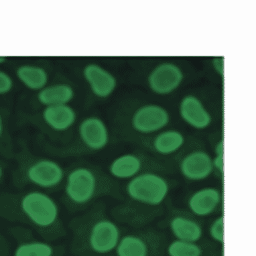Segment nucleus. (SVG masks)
Segmentation results:
<instances>
[{
  "label": "nucleus",
  "instance_id": "obj_1",
  "mask_svg": "<svg viewBox=\"0 0 256 256\" xmlns=\"http://www.w3.org/2000/svg\"><path fill=\"white\" fill-rule=\"evenodd\" d=\"M166 179L152 172L138 174L126 186V192L132 200L145 206H155L164 202L169 194Z\"/></svg>",
  "mask_w": 256,
  "mask_h": 256
},
{
  "label": "nucleus",
  "instance_id": "obj_2",
  "mask_svg": "<svg viewBox=\"0 0 256 256\" xmlns=\"http://www.w3.org/2000/svg\"><path fill=\"white\" fill-rule=\"evenodd\" d=\"M20 208L28 220L38 228H50L58 220V204L52 196L42 191L26 194L21 198Z\"/></svg>",
  "mask_w": 256,
  "mask_h": 256
},
{
  "label": "nucleus",
  "instance_id": "obj_3",
  "mask_svg": "<svg viewBox=\"0 0 256 256\" xmlns=\"http://www.w3.org/2000/svg\"><path fill=\"white\" fill-rule=\"evenodd\" d=\"M97 186V178L90 169L84 166L76 167L66 176L64 192L74 204H84L94 198Z\"/></svg>",
  "mask_w": 256,
  "mask_h": 256
},
{
  "label": "nucleus",
  "instance_id": "obj_4",
  "mask_svg": "<svg viewBox=\"0 0 256 256\" xmlns=\"http://www.w3.org/2000/svg\"><path fill=\"white\" fill-rule=\"evenodd\" d=\"M183 80L184 74L178 66L172 62H163L152 70L148 84L154 92L165 96L177 90Z\"/></svg>",
  "mask_w": 256,
  "mask_h": 256
},
{
  "label": "nucleus",
  "instance_id": "obj_5",
  "mask_svg": "<svg viewBox=\"0 0 256 256\" xmlns=\"http://www.w3.org/2000/svg\"><path fill=\"white\" fill-rule=\"evenodd\" d=\"M170 116L162 106L149 104L142 106L132 118L133 129L143 134H149L162 130L168 125Z\"/></svg>",
  "mask_w": 256,
  "mask_h": 256
},
{
  "label": "nucleus",
  "instance_id": "obj_6",
  "mask_svg": "<svg viewBox=\"0 0 256 256\" xmlns=\"http://www.w3.org/2000/svg\"><path fill=\"white\" fill-rule=\"evenodd\" d=\"M120 231L111 220H98L90 228L88 244L92 251L98 254H107L116 250L120 240Z\"/></svg>",
  "mask_w": 256,
  "mask_h": 256
},
{
  "label": "nucleus",
  "instance_id": "obj_7",
  "mask_svg": "<svg viewBox=\"0 0 256 256\" xmlns=\"http://www.w3.org/2000/svg\"><path fill=\"white\" fill-rule=\"evenodd\" d=\"M29 182L42 188H54L62 182L64 170L56 161L41 159L32 164L26 171Z\"/></svg>",
  "mask_w": 256,
  "mask_h": 256
},
{
  "label": "nucleus",
  "instance_id": "obj_8",
  "mask_svg": "<svg viewBox=\"0 0 256 256\" xmlns=\"http://www.w3.org/2000/svg\"><path fill=\"white\" fill-rule=\"evenodd\" d=\"M82 76L92 94L100 99L110 97L117 88L116 76L97 63L86 64L82 68Z\"/></svg>",
  "mask_w": 256,
  "mask_h": 256
},
{
  "label": "nucleus",
  "instance_id": "obj_9",
  "mask_svg": "<svg viewBox=\"0 0 256 256\" xmlns=\"http://www.w3.org/2000/svg\"><path fill=\"white\" fill-rule=\"evenodd\" d=\"M82 144L92 151H100L109 144L110 133L104 120L96 116L84 118L78 128Z\"/></svg>",
  "mask_w": 256,
  "mask_h": 256
},
{
  "label": "nucleus",
  "instance_id": "obj_10",
  "mask_svg": "<svg viewBox=\"0 0 256 256\" xmlns=\"http://www.w3.org/2000/svg\"><path fill=\"white\" fill-rule=\"evenodd\" d=\"M214 170L212 156L202 150L188 154L180 163V171L182 176L192 182L206 180Z\"/></svg>",
  "mask_w": 256,
  "mask_h": 256
},
{
  "label": "nucleus",
  "instance_id": "obj_11",
  "mask_svg": "<svg viewBox=\"0 0 256 256\" xmlns=\"http://www.w3.org/2000/svg\"><path fill=\"white\" fill-rule=\"evenodd\" d=\"M179 112L181 118L190 127L202 130L206 129L212 122L210 112L196 96L188 94L180 102Z\"/></svg>",
  "mask_w": 256,
  "mask_h": 256
},
{
  "label": "nucleus",
  "instance_id": "obj_12",
  "mask_svg": "<svg viewBox=\"0 0 256 256\" xmlns=\"http://www.w3.org/2000/svg\"><path fill=\"white\" fill-rule=\"evenodd\" d=\"M220 198V191L214 187L200 188L189 198V210L194 216L200 218L210 216L218 208Z\"/></svg>",
  "mask_w": 256,
  "mask_h": 256
},
{
  "label": "nucleus",
  "instance_id": "obj_13",
  "mask_svg": "<svg viewBox=\"0 0 256 256\" xmlns=\"http://www.w3.org/2000/svg\"><path fill=\"white\" fill-rule=\"evenodd\" d=\"M42 119L52 130L62 132L70 130L76 123V110L68 105L47 106L42 112Z\"/></svg>",
  "mask_w": 256,
  "mask_h": 256
},
{
  "label": "nucleus",
  "instance_id": "obj_14",
  "mask_svg": "<svg viewBox=\"0 0 256 256\" xmlns=\"http://www.w3.org/2000/svg\"><path fill=\"white\" fill-rule=\"evenodd\" d=\"M76 92L70 84H58L47 86L38 92L37 100L47 106L68 105L74 99Z\"/></svg>",
  "mask_w": 256,
  "mask_h": 256
},
{
  "label": "nucleus",
  "instance_id": "obj_15",
  "mask_svg": "<svg viewBox=\"0 0 256 256\" xmlns=\"http://www.w3.org/2000/svg\"><path fill=\"white\" fill-rule=\"evenodd\" d=\"M142 166L141 160L136 155L124 154L112 160L109 172L114 178L130 180L140 174Z\"/></svg>",
  "mask_w": 256,
  "mask_h": 256
},
{
  "label": "nucleus",
  "instance_id": "obj_16",
  "mask_svg": "<svg viewBox=\"0 0 256 256\" xmlns=\"http://www.w3.org/2000/svg\"><path fill=\"white\" fill-rule=\"evenodd\" d=\"M16 76L25 88L32 92H40L48 86V72L41 66L22 64L16 70Z\"/></svg>",
  "mask_w": 256,
  "mask_h": 256
},
{
  "label": "nucleus",
  "instance_id": "obj_17",
  "mask_svg": "<svg viewBox=\"0 0 256 256\" xmlns=\"http://www.w3.org/2000/svg\"><path fill=\"white\" fill-rule=\"evenodd\" d=\"M170 229L176 240L198 243L202 236L200 224L190 218L176 216L170 220Z\"/></svg>",
  "mask_w": 256,
  "mask_h": 256
},
{
  "label": "nucleus",
  "instance_id": "obj_18",
  "mask_svg": "<svg viewBox=\"0 0 256 256\" xmlns=\"http://www.w3.org/2000/svg\"><path fill=\"white\" fill-rule=\"evenodd\" d=\"M185 138L177 130H166L159 134L153 142L154 148L161 155H170L184 145Z\"/></svg>",
  "mask_w": 256,
  "mask_h": 256
},
{
  "label": "nucleus",
  "instance_id": "obj_19",
  "mask_svg": "<svg viewBox=\"0 0 256 256\" xmlns=\"http://www.w3.org/2000/svg\"><path fill=\"white\" fill-rule=\"evenodd\" d=\"M115 250L117 256H148L146 243L142 238L134 235H127L120 238Z\"/></svg>",
  "mask_w": 256,
  "mask_h": 256
},
{
  "label": "nucleus",
  "instance_id": "obj_20",
  "mask_svg": "<svg viewBox=\"0 0 256 256\" xmlns=\"http://www.w3.org/2000/svg\"><path fill=\"white\" fill-rule=\"evenodd\" d=\"M54 248L44 242L33 241L20 244L14 252V256H52Z\"/></svg>",
  "mask_w": 256,
  "mask_h": 256
},
{
  "label": "nucleus",
  "instance_id": "obj_21",
  "mask_svg": "<svg viewBox=\"0 0 256 256\" xmlns=\"http://www.w3.org/2000/svg\"><path fill=\"white\" fill-rule=\"evenodd\" d=\"M168 256H202V248L198 243L176 240L167 248Z\"/></svg>",
  "mask_w": 256,
  "mask_h": 256
},
{
  "label": "nucleus",
  "instance_id": "obj_22",
  "mask_svg": "<svg viewBox=\"0 0 256 256\" xmlns=\"http://www.w3.org/2000/svg\"><path fill=\"white\" fill-rule=\"evenodd\" d=\"M208 233L210 238L216 243L224 244V218L218 216L210 224Z\"/></svg>",
  "mask_w": 256,
  "mask_h": 256
},
{
  "label": "nucleus",
  "instance_id": "obj_23",
  "mask_svg": "<svg viewBox=\"0 0 256 256\" xmlns=\"http://www.w3.org/2000/svg\"><path fill=\"white\" fill-rule=\"evenodd\" d=\"M216 156L212 158V166L214 170L218 171L220 174L224 172V142L220 140L214 148Z\"/></svg>",
  "mask_w": 256,
  "mask_h": 256
},
{
  "label": "nucleus",
  "instance_id": "obj_24",
  "mask_svg": "<svg viewBox=\"0 0 256 256\" xmlns=\"http://www.w3.org/2000/svg\"><path fill=\"white\" fill-rule=\"evenodd\" d=\"M14 80L8 72L0 70V96L8 94L12 90Z\"/></svg>",
  "mask_w": 256,
  "mask_h": 256
},
{
  "label": "nucleus",
  "instance_id": "obj_25",
  "mask_svg": "<svg viewBox=\"0 0 256 256\" xmlns=\"http://www.w3.org/2000/svg\"><path fill=\"white\" fill-rule=\"evenodd\" d=\"M214 68L216 72H218L220 74H224V58H216L214 60Z\"/></svg>",
  "mask_w": 256,
  "mask_h": 256
},
{
  "label": "nucleus",
  "instance_id": "obj_26",
  "mask_svg": "<svg viewBox=\"0 0 256 256\" xmlns=\"http://www.w3.org/2000/svg\"><path fill=\"white\" fill-rule=\"evenodd\" d=\"M4 132V121L2 117L0 115V138L2 136Z\"/></svg>",
  "mask_w": 256,
  "mask_h": 256
},
{
  "label": "nucleus",
  "instance_id": "obj_27",
  "mask_svg": "<svg viewBox=\"0 0 256 256\" xmlns=\"http://www.w3.org/2000/svg\"><path fill=\"white\" fill-rule=\"evenodd\" d=\"M7 59V56H0V66H1V64H4V63L6 62Z\"/></svg>",
  "mask_w": 256,
  "mask_h": 256
},
{
  "label": "nucleus",
  "instance_id": "obj_28",
  "mask_svg": "<svg viewBox=\"0 0 256 256\" xmlns=\"http://www.w3.org/2000/svg\"><path fill=\"white\" fill-rule=\"evenodd\" d=\"M3 176H4V170H3L2 167L0 166V180H2V178Z\"/></svg>",
  "mask_w": 256,
  "mask_h": 256
}]
</instances>
